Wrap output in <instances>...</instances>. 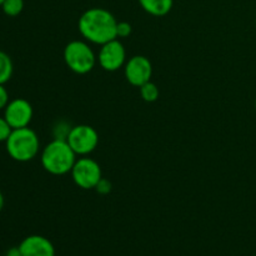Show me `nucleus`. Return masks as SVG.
I'll return each mask as SVG.
<instances>
[{
  "label": "nucleus",
  "instance_id": "4468645a",
  "mask_svg": "<svg viewBox=\"0 0 256 256\" xmlns=\"http://www.w3.org/2000/svg\"><path fill=\"white\" fill-rule=\"evenodd\" d=\"M0 8L8 16H18L24 9V0H4Z\"/></svg>",
  "mask_w": 256,
  "mask_h": 256
},
{
  "label": "nucleus",
  "instance_id": "0eeeda50",
  "mask_svg": "<svg viewBox=\"0 0 256 256\" xmlns=\"http://www.w3.org/2000/svg\"><path fill=\"white\" fill-rule=\"evenodd\" d=\"M98 62L105 72H116L122 68L126 62V52L119 39H114L106 44L102 45L99 55H98Z\"/></svg>",
  "mask_w": 256,
  "mask_h": 256
},
{
  "label": "nucleus",
  "instance_id": "1a4fd4ad",
  "mask_svg": "<svg viewBox=\"0 0 256 256\" xmlns=\"http://www.w3.org/2000/svg\"><path fill=\"white\" fill-rule=\"evenodd\" d=\"M32 115H34V110H32V104L22 98L10 100L9 104L4 109V118L12 129L29 126L32 120Z\"/></svg>",
  "mask_w": 256,
  "mask_h": 256
},
{
  "label": "nucleus",
  "instance_id": "412c9836",
  "mask_svg": "<svg viewBox=\"0 0 256 256\" xmlns=\"http://www.w3.org/2000/svg\"><path fill=\"white\" fill-rule=\"evenodd\" d=\"M4 204H5L4 195H2V192H0V212H2V208H4Z\"/></svg>",
  "mask_w": 256,
  "mask_h": 256
},
{
  "label": "nucleus",
  "instance_id": "ddd939ff",
  "mask_svg": "<svg viewBox=\"0 0 256 256\" xmlns=\"http://www.w3.org/2000/svg\"><path fill=\"white\" fill-rule=\"evenodd\" d=\"M140 89V95H142V100L146 102H156L158 98H159V88L156 86L155 82H152V80L145 84H142Z\"/></svg>",
  "mask_w": 256,
  "mask_h": 256
},
{
  "label": "nucleus",
  "instance_id": "6e6552de",
  "mask_svg": "<svg viewBox=\"0 0 256 256\" xmlns=\"http://www.w3.org/2000/svg\"><path fill=\"white\" fill-rule=\"evenodd\" d=\"M124 75L128 82L132 86L140 88L145 82H150L152 75V65L144 55L132 56L124 65Z\"/></svg>",
  "mask_w": 256,
  "mask_h": 256
},
{
  "label": "nucleus",
  "instance_id": "a211bd4d",
  "mask_svg": "<svg viewBox=\"0 0 256 256\" xmlns=\"http://www.w3.org/2000/svg\"><path fill=\"white\" fill-rule=\"evenodd\" d=\"M112 182H109L108 179H105V178H102V179L99 180V182L96 184V186L94 188L95 190H96L98 194H102V195H106L109 194L110 192H112Z\"/></svg>",
  "mask_w": 256,
  "mask_h": 256
},
{
  "label": "nucleus",
  "instance_id": "5701e85b",
  "mask_svg": "<svg viewBox=\"0 0 256 256\" xmlns=\"http://www.w3.org/2000/svg\"><path fill=\"white\" fill-rule=\"evenodd\" d=\"M255 110H256V99H255Z\"/></svg>",
  "mask_w": 256,
  "mask_h": 256
},
{
  "label": "nucleus",
  "instance_id": "9b49d317",
  "mask_svg": "<svg viewBox=\"0 0 256 256\" xmlns=\"http://www.w3.org/2000/svg\"><path fill=\"white\" fill-rule=\"evenodd\" d=\"M139 4L152 16H164L172 9L174 0H139Z\"/></svg>",
  "mask_w": 256,
  "mask_h": 256
},
{
  "label": "nucleus",
  "instance_id": "f257e3e1",
  "mask_svg": "<svg viewBox=\"0 0 256 256\" xmlns=\"http://www.w3.org/2000/svg\"><path fill=\"white\" fill-rule=\"evenodd\" d=\"M118 20L114 15L102 8H92L85 10L79 18L80 34L86 42L104 45L116 38Z\"/></svg>",
  "mask_w": 256,
  "mask_h": 256
},
{
  "label": "nucleus",
  "instance_id": "2eb2a0df",
  "mask_svg": "<svg viewBox=\"0 0 256 256\" xmlns=\"http://www.w3.org/2000/svg\"><path fill=\"white\" fill-rule=\"evenodd\" d=\"M72 126H70V124H68L66 122H58L52 128V135H54V139H62L66 140L68 135H69L70 130Z\"/></svg>",
  "mask_w": 256,
  "mask_h": 256
},
{
  "label": "nucleus",
  "instance_id": "f3484780",
  "mask_svg": "<svg viewBox=\"0 0 256 256\" xmlns=\"http://www.w3.org/2000/svg\"><path fill=\"white\" fill-rule=\"evenodd\" d=\"M132 25L128 22H118L116 25V38H128L130 34H132Z\"/></svg>",
  "mask_w": 256,
  "mask_h": 256
},
{
  "label": "nucleus",
  "instance_id": "9d476101",
  "mask_svg": "<svg viewBox=\"0 0 256 256\" xmlns=\"http://www.w3.org/2000/svg\"><path fill=\"white\" fill-rule=\"evenodd\" d=\"M22 256H55V248L49 239L42 235L26 236L19 245Z\"/></svg>",
  "mask_w": 256,
  "mask_h": 256
},
{
  "label": "nucleus",
  "instance_id": "4be33fe9",
  "mask_svg": "<svg viewBox=\"0 0 256 256\" xmlns=\"http://www.w3.org/2000/svg\"><path fill=\"white\" fill-rule=\"evenodd\" d=\"M2 2H4V0H0V6H2Z\"/></svg>",
  "mask_w": 256,
  "mask_h": 256
},
{
  "label": "nucleus",
  "instance_id": "7ed1b4c3",
  "mask_svg": "<svg viewBox=\"0 0 256 256\" xmlns=\"http://www.w3.org/2000/svg\"><path fill=\"white\" fill-rule=\"evenodd\" d=\"M6 152L12 160L28 162L34 159L40 149V142L36 132L29 126L12 129V134L5 142Z\"/></svg>",
  "mask_w": 256,
  "mask_h": 256
},
{
  "label": "nucleus",
  "instance_id": "6ab92c4d",
  "mask_svg": "<svg viewBox=\"0 0 256 256\" xmlns=\"http://www.w3.org/2000/svg\"><path fill=\"white\" fill-rule=\"evenodd\" d=\"M9 92L4 85H0V110H4L9 104Z\"/></svg>",
  "mask_w": 256,
  "mask_h": 256
},
{
  "label": "nucleus",
  "instance_id": "dca6fc26",
  "mask_svg": "<svg viewBox=\"0 0 256 256\" xmlns=\"http://www.w3.org/2000/svg\"><path fill=\"white\" fill-rule=\"evenodd\" d=\"M12 132V128L10 126L9 122H6L4 116H0V142H5L8 138L10 136Z\"/></svg>",
  "mask_w": 256,
  "mask_h": 256
},
{
  "label": "nucleus",
  "instance_id": "20e7f679",
  "mask_svg": "<svg viewBox=\"0 0 256 256\" xmlns=\"http://www.w3.org/2000/svg\"><path fill=\"white\" fill-rule=\"evenodd\" d=\"M64 62L72 72L84 75L94 69L98 56L86 42L72 40L64 49Z\"/></svg>",
  "mask_w": 256,
  "mask_h": 256
},
{
  "label": "nucleus",
  "instance_id": "b1692460",
  "mask_svg": "<svg viewBox=\"0 0 256 256\" xmlns=\"http://www.w3.org/2000/svg\"><path fill=\"white\" fill-rule=\"evenodd\" d=\"M255 25H256V22H255Z\"/></svg>",
  "mask_w": 256,
  "mask_h": 256
},
{
  "label": "nucleus",
  "instance_id": "f8f14e48",
  "mask_svg": "<svg viewBox=\"0 0 256 256\" xmlns=\"http://www.w3.org/2000/svg\"><path fill=\"white\" fill-rule=\"evenodd\" d=\"M14 64L9 55L0 50V85H5L12 76Z\"/></svg>",
  "mask_w": 256,
  "mask_h": 256
},
{
  "label": "nucleus",
  "instance_id": "f03ea898",
  "mask_svg": "<svg viewBox=\"0 0 256 256\" xmlns=\"http://www.w3.org/2000/svg\"><path fill=\"white\" fill-rule=\"evenodd\" d=\"M42 165L52 175H65L72 172L76 154L66 140L52 139L42 152Z\"/></svg>",
  "mask_w": 256,
  "mask_h": 256
},
{
  "label": "nucleus",
  "instance_id": "39448f33",
  "mask_svg": "<svg viewBox=\"0 0 256 256\" xmlns=\"http://www.w3.org/2000/svg\"><path fill=\"white\" fill-rule=\"evenodd\" d=\"M70 172L75 185L84 190L94 189L102 178L100 165L94 159L86 156L76 159Z\"/></svg>",
  "mask_w": 256,
  "mask_h": 256
},
{
  "label": "nucleus",
  "instance_id": "aec40b11",
  "mask_svg": "<svg viewBox=\"0 0 256 256\" xmlns=\"http://www.w3.org/2000/svg\"><path fill=\"white\" fill-rule=\"evenodd\" d=\"M5 256H22V252H20L19 246H18V248H10V249L6 252V254H5Z\"/></svg>",
  "mask_w": 256,
  "mask_h": 256
},
{
  "label": "nucleus",
  "instance_id": "423d86ee",
  "mask_svg": "<svg viewBox=\"0 0 256 256\" xmlns=\"http://www.w3.org/2000/svg\"><path fill=\"white\" fill-rule=\"evenodd\" d=\"M66 142H69L75 154L86 156L96 149L99 144V134L90 125H75L70 130Z\"/></svg>",
  "mask_w": 256,
  "mask_h": 256
}]
</instances>
